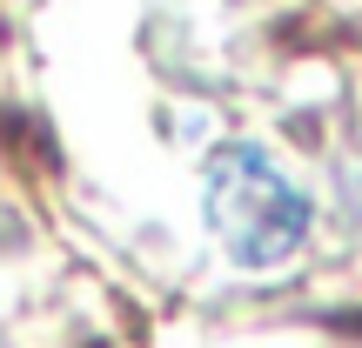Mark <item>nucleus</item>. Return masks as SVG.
Returning a JSON list of instances; mask_svg holds the SVG:
<instances>
[{
	"mask_svg": "<svg viewBox=\"0 0 362 348\" xmlns=\"http://www.w3.org/2000/svg\"><path fill=\"white\" fill-rule=\"evenodd\" d=\"M208 228L221 234L228 261L282 268L309 234V194L262 148H221L208 161Z\"/></svg>",
	"mask_w": 362,
	"mask_h": 348,
	"instance_id": "f257e3e1",
	"label": "nucleus"
}]
</instances>
